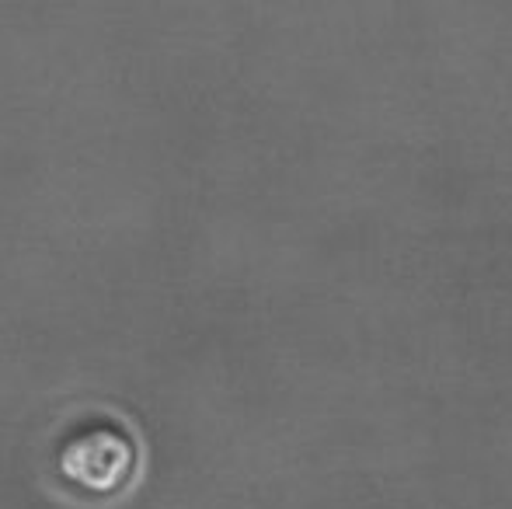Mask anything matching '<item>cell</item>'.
I'll return each instance as SVG.
<instances>
[{"label":"cell","mask_w":512,"mask_h":509,"mask_svg":"<svg viewBox=\"0 0 512 509\" xmlns=\"http://www.w3.org/2000/svg\"><path fill=\"white\" fill-rule=\"evenodd\" d=\"M136 461V447L129 433L115 422H95L70 436L60 454V464L70 478L91 485V489H112L129 475Z\"/></svg>","instance_id":"6da1fadb"}]
</instances>
